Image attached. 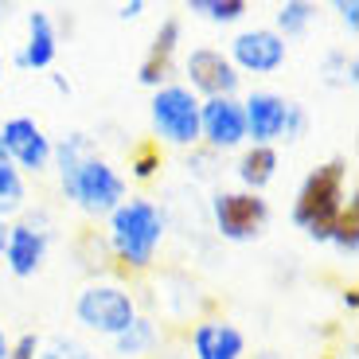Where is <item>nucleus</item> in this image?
<instances>
[{"mask_svg":"<svg viewBox=\"0 0 359 359\" xmlns=\"http://www.w3.org/2000/svg\"><path fill=\"white\" fill-rule=\"evenodd\" d=\"M301 129H305V109L301 106H293V102H289V114H285V141H297V137H301Z\"/></svg>","mask_w":359,"mask_h":359,"instance_id":"27","label":"nucleus"},{"mask_svg":"<svg viewBox=\"0 0 359 359\" xmlns=\"http://www.w3.org/2000/svg\"><path fill=\"white\" fill-rule=\"evenodd\" d=\"M188 12H199V16L215 20V24H234L246 12V0H191Z\"/></svg>","mask_w":359,"mask_h":359,"instance_id":"21","label":"nucleus"},{"mask_svg":"<svg viewBox=\"0 0 359 359\" xmlns=\"http://www.w3.org/2000/svg\"><path fill=\"white\" fill-rule=\"evenodd\" d=\"M0 20H4V4H0Z\"/></svg>","mask_w":359,"mask_h":359,"instance_id":"33","label":"nucleus"},{"mask_svg":"<svg viewBox=\"0 0 359 359\" xmlns=\"http://www.w3.org/2000/svg\"><path fill=\"white\" fill-rule=\"evenodd\" d=\"M0 74H4V59H0Z\"/></svg>","mask_w":359,"mask_h":359,"instance_id":"34","label":"nucleus"},{"mask_svg":"<svg viewBox=\"0 0 359 359\" xmlns=\"http://www.w3.org/2000/svg\"><path fill=\"white\" fill-rule=\"evenodd\" d=\"M273 172H278V153L269 144H254L250 153H243V161H238V180L254 191L266 188L269 180H273Z\"/></svg>","mask_w":359,"mask_h":359,"instance_id":"15","label":"nucleus"},{"mask_svg":"<svg viewBox=\"0 0 359 359\" xmlns=\"http://www.w3.org/2000/svg\"><path fill=\"white\" fill-rule=\"evenodd\" d=\"M161 238H164V215H161V207H153L149 199H126V203L109 215V243H114V254L133 269L153 262Z\"/></svg>","mask_w":359,"mask_h":359,"instance_id":"1","label":"nucleus"},{"mask_svg":"<svg viewBox=\"0 0 359 359\" xmlns=\"http://www.w3.org/2000/svg\"><path fill=\"white\" fill-rule=\"evenodd\" d=\"M336 12H340V20L351 27V32L359 27V0H340V4H336Z\"/></svg>","mask_w":359,"mask_h":359,"instance_id":"28","label":"nucleus"},{"mask_svg":"<svg viewBox=\"0 0 359 359\" xmlns=\"http://www.w3.org/2000/svg\"><path fill=\"white\" fill-rule=\"evenodd\" d=\"M79 320L94 332H106V336H117L126 332L129 324L137 320V309L129 301V293H121L117 285H90L79 293V305H74Z\"/></svg>","mask_w":359,"mask_h":359,"instance_id":"4","label":"nucleus"},{"mask_svg":"<svg viewBox=\"0 0 359 359\" xmlns=\"http://www.w3.org/2000/svg\"><path fill=\"white\" fill-rule=\"evenodd\" d=\"M313 16H316V8L309 4V0H289V4H281V8H278V27L285 32V36H301ZM281 32H278V36H281Z\"/></svg>","mask_w":359,"mask_h":359,"instance_id":"20","label":"nucleus"},{"mask_svg":"<svg viewBox=\"0 0 359 359\" xmlns=\"http://www.w3.org/2000/svg\"><path fill=\"white\" fill-rule=\"evenodd\" d=\"M176 43H180V20H164L161 32H156V39H153V59L168 63L172 51H176Z\"/></svg>","mask_w":359,"mask_h":359,"instance_id":"22","label":"nucleus"},{"mask_svg":"<svg viewBox=\"0 0 359 359\" xmlns=\"http://www.w3.org/2000/svg\"><path fill=\"white\" fill-rule=\"evenodd\" d=\"M86 149H90L86 137L71 133L63 144H59V153H55V156H59V172H63V191H67V196H71L74 180H79V168L86 164Z\"/></svg>","mask_w":359,"mask_h":359,"instance_id":"16","label":"nucleus"},{"mask_svg":"<svg viewBox=\"0 0 359 359\" xmlns=\"http://www.w3.org/2000/svg\"><path fill=\"white\" fill-rule=\"evenodd\" d=\"M191 348H196V359H238L243 355V332L231 328V324L207 320L196 328Z\"/></svg>","mask_w":359,"mask_h":359,"instance_id":"13","label":"nucleus"},{"mask_svg":"<svg viewBox=\"0 0 359 359\" xmlns=\"http://www.w3.org/2000/svg\"><path fill=\"white\" fill-rule=\"evenodd\" d=\"M117 12H121V20H137V16L144 12V0H133V4H121Z\"/></svg>","mask_w":359,"mask_h":359,"instance_id":"29","label":"nucleus"},{"mask_svg":"<svg viewBox=\"0 0 359 359\" xmlns=\"http://www.w3.org/2000/svg\"><path fill=\"white\" fill-rule=\"evenodd\" d=\"M8 359H39V336L24 332L16 344L8 348Z\"/></svg>","mask_w":359,"mask_h":359,"instance_id":"25","label":"nucleus"},{"mask_svg":"<svg viewBox=\"0 0 359 359\" xmlns=\"http://www.w3.org/2000/svg\"><path fill=\"white\" fill-rule=\"evenodd\" d=\"M24 203V180L12 168V161H0V215H12Z\"/></svg>","mask_w":359,"mask_h":359,"instance_id":"18","label":"nucleus"},{"mask_svg":"<svg viewBox=\"0 0 359 359\" xmlns=\"http://www.w3.org/2000/svg\"><path fill=\"white\" fill-rule=\"evenodd\" d=\"M285 114L289 102L278 94H250L243 102V117H246V137H254V144H269L285 133Z\"/></svg>","mask_w":359,"mask_h":359,"instance_id":"11","label":"nucleus"},{"mask_svg":"<svg viewBox=\"0 0 359 359\" xmlns=\"http://www.w3.org/2000/svg\"><path fill=\"white\" fill-rule=\"evenodd\" d=\"M199 137L211 141V149H234L246 137V117L234 98H207L199 106Z\"/></svg>","mask_w":359,"mask_h":359,"instance_id":"9","label":"nucleus"},{"mask_svg":"<svg viewBox=\"0 0 359 359\" xmlns=\"http://www.w3.org/2000/svg\"><path fill=\"white\" fill-rule=\"evenodd\" d=\"M114 340H117V351H121V355H144V351L156 344V328L149 320H141V316H137L126 332H117Z\"/></svg>","mask_w":359,"mask_h":359,"instance_id":"17","label":"nucleus"},{"mask_svg":"<svg viewBox=\"0 0 359 359\" xmlns=\"http://www.w3.org/2000/svg\"><path fill=\"white\" fill-rule=\"evenodd\" d=\"M285 63V39L269 27H254L231 43V67L238 71H254V74H269Z\"/></svg>","mask_w":359,"mask_h":359,"instance_id":"8","label":"nucleus"},{"mask_svg":"<svg viewBox=\"0 0 359 359\" xmlns=\"http://www.w3.org/2000/svg\"><path fill=\"white\" fill-rule=\"evenodd\" d=\"M39 359H98L90 348H82L79 340H51L43 351H39Z\"/></svg>","mask_w":359,"mask_h":359,"instance_id":"23","label":"nucleus"},{"mask_svg":"<svg viewBox=\"0 0 359 359\" xmlns=\"http://www.w3.org/2000/svg\"><path fill=\"white\" fill-rule=\"evenodd\" d=\"M266 219H269V207H266V199H258L254 191H223V196H215L219 234L231 238V243L254 238Z\"/></svg>","mask_w":359,"mask_h":359,"instance_id":"6","label":"nucleus"},{"mask_svg":"<svg viewBox=\"0 0 359 359\" xmlns=\"http://www.w3.org/2000/svg\"><path fill=\"white\" fill-rule=\"evenodd\" d=\"M4 243H8V226L0 223V250H4Z\"/></svg>","mask_w":359,"mask_h":359,"instance_id":"31","label":"nucleus"},{"mask_svg":"<svg viewBox=\"0 0 359 359\" xmlns=\"http://www.w3.org/2000/svg\"><path fill=\"white\" fill-rule=\"evenodd\" d=\"M156 168H161V153H156L153 144L137 149V156H133V176H137V180H149Z\"/></svg>","mask_w":359,"mask_h":359,"instance_id":"24","label":"nucleus"},{"mask_svg":"<svg viewBox=\"0 0 359 359\" xmlns=\"http://www.w3.org/2000/svg\"><path fill=\"white\" fill-rule=\"evenodd\" d=\"M153 126L172 144L199 141V102L188 86H161L153 98Z\"/></svg>","mask_w":359,"mask_h":359,"instance_id":"3","label":"nucleus"},{"mask_svg":"<svg viewBox=\"0 0 359 359\" xmlns=\"http://www.w3.org/2000/svg\"><path fill=\"white\" fill-rule=\"evenodd\" d=\"M71 199H79V207L86 215H114L126 203V184L98 156H86V164L79 168V180L71 188Z\"/></svg>","mask_w":359,"mask_h":359,"instance_id":"5","label":"nucleus"},{"mask_svg":"<svg viewBox=\"0 0 359 359\" xmlns=\"http://www.w3.org/2000/svg\"><path fill=\"white\" fill-rule=\"evenodd\" d=\"M344 172H348V164L336 156V161H328L324 168H316L313 176L305 180V188H301V196H297L293 203V223L305 226L309 238H316V243H328V234H332V223L340 219V199H344Z\"/></svg>","mask_w":359,"mask_h":359,"instance_id":"2","label":"nucleus"},{"mask_svg":"<svg viewBox=\"0 0 359 359\" xmlns=\"http://www.w3.org/2000/svg\"><path fill=\"white\" fill-rule=\"evenodd\" d=\"M164 71H168V63H161V59H153V55H149V59L141 63V74H137V79H141L144 86H161Z\"/></svg>","mask_w":359,"mask_h":359,"instance_id":"26","label":"nucleus"},{"mask_svg":"<svg viewBox=\"0 0 359 359\" xmlns=\"http://www.w3.org/2000/svg\"><path fill=\"white\" fill-rule=\"evenodd\" d=\"M328 243H336L344 254H355V246H359V207L355 203H348V211H340V219L332 223Z\"/></svg>","mask_w":359,"mask_h":359,"instance_id":"19","label":"nucleus"},{"mask_svg":"<svg viewBox=\"0 0 359 359\" xmlns=\"http://www.w3.org/2000/svg\"><path fill=\"white\" fill-rule=\"evenodd\" d=\"M254 359H281L278 351H262V355H254Z\"/></svg>","mask_w":359,"mask_h":359,"instance_id":"32","label":"nucleus"},{"mask_svg":"<svg viewBox=\"0 0 359 359\" xmlns=\"http://www.w3.org/2000/svg\"><path fill=\"white\" fill-rule=\"evenodd\" d=\"M0 149L8 161H16L27 172H43L51 161V141L43 137V129L32 117H12L0 126Z\"/></svg>","mask_w":359,"mask_h":359,"instance_id":"7","label":"nucleus"},{"mask_svg":"<svg viewBox=\"0 0 359 359\" xmlns=\"http://www.w3.org/2000/svg\"><path fill=\"white\" fill-rule=\"evenodd\" d=\"M20 55H24V67H36V71L55 63V24L47 12L27 16V47Z\"/></svg>","mask_w":359,"mask_h":359,"instance_id":"14","label":"nucleus"},{"mask_svg":"<svg viewBox=\"0 0 359 359\" xmlns=\"http://www.w3.org/2000/svg\"><path fill=\"white\" fill-rule=\"evenodd\" d=\"M43 250H47L43 231H36V226H12L8 231L4 254H8V269L16 278H32L39 269V262H43Z\"/></svg>","mask_w":359,"mask_h":359,"instance_id":"12","label":"nucleus"},{"mask_svg":"<svg viewBox=\"0 0 359 359\" xmlns=\"http://www.w3.org/2000/svg\"><path fill=\"white\" fill-rule=\"evenodd\" d=\"M0 359H8V340H4V328H0Z\"/></svg>","mask_w":359,"mask_h":359,"instance_id":"30","label":"nucleus"},{"mask_svg":"<svg viewBox=\"0 0 359 359\" xmlns=\"http://www.w3.org/2000/svg\"><path fill=\"white\" fill-rule=\"evenodd\" d=\"M188 79L207 98H231L238 90V71L231 67V59L223 51H211V47H199V51L188 55Z\"/></svg>","mask_w":359,"mask_h":359,"instance_id":"10","label":"nucleus"}]
</instances>
